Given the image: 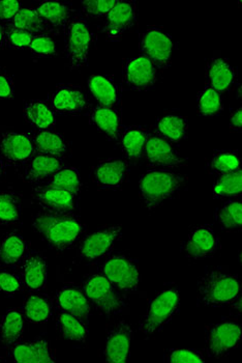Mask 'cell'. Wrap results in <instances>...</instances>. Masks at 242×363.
<instances>
[{
  "mask_svg": "<svg viewBox=\"0 0 242 363\" xmlns=\"http://www.w3.org/2000/svg\"><path fill=\"white\" fill-rule=\"evenodd\" d=\"M33 228L53 250L62 252L73 246L84 233V224L73 212L42 210L33 218Z\"/></svg>",
  "mask_w": 242,
  "mask_h": 363,
  "instance_id": "6da1fadb",
  "label": "cell"
},
{
  "mask_svg": "<svg viewBox=\"0 0 242 363\" xmlns=\"http://www.w3.org/2000/svg\"><path fill=\"white\" fill-rule=\"evenodd\" d=\"M242 284L237 275L224 268L206 271L198 279V304L209 308L231 306L241 297Z\"/></svg>",
  "mask_w": 242,
  "mask_h": 363,
  "instance_id": "7a4b0ae2",
  "label": "cell"
},
{
  "mask_svg": "<svg viewBox=\"0 0 242 363\" xmlns=\"http://www.w3.org/2000/svg\"><path fill=\"white\" fill-rule=\"evenodd\" d=\"M187 182V178L172 170H147L139 181V190L148 210H154L175 196Z\"/></svg>",
  "mask_w": 242,
  "mask_h": 363,
  "instance_id": "3957f363",
  "label": "cell"
},
{
  "mask_svg": "<svg viewBox=\"0 0 242 363\" xmlns=\"http://www.w3.org/2000/svg\"><path fill=\"white\" fill-rule=\"evenodd\" d=\"M180 308V292L178 288L165 289L156 294L148 304L146 313L140 322L141 335L150 336L160 333L178 313Z\"/></svg>",
  "mask_w": 242,
  "mask_h": 363,
  "instance_id": "277c9868",
  "label": "cell"
},
{
  "mask_svg": "<svg viewBox=\"0 0 242 363\" xmlns=\"http://www.w3.org/2000/svg\"><path fill=\"white\" fill-rule=\"evenodd\" d=\"M83 292L91 304L108 317L125 308V301L115 286L103 274H91L82 282Z\"/></svg>",
  "mask_w": 242,
  "mask_h": 363,
  "instance_id": "5b68a950",
  "label": "cell"
},
{
  "mask_svg": "<svg viewBox=\"0 0 242 363\" xmlns=\"http://www.w3.org/2000/svg\"><path fill=\"white\" fill-rule=\"evenodd\" d=\"M64 29V56L69 68L73 71L84 68L91 44V33L87 20L83 16H75Z\"/></svg>",
  "mask_w": 242,
  "mask_h": 363,
  "instance_id": "8992f818",
  "label": "cell"
},
{
  "mask_svg": "<svg viewBox=\"0 0 242 363\" xmlns=\"http://www.w3.org/2000/svg\"><path fill=\"white\" fill-rule=\"evenodd\" d=\"M242 340L241 323L224 320L206 327L205 352L209 357H226L239 346Z\"/></svg>",
  "mask_w": 242,
  "mask_h": 363,
  "instance_id": "52a82bcc",
  "label": "cell"
},
{
  "mask_svg": "<svg viewBox=\"0 0 242 363\" xmlns=\"http://www.w3.org/2000/svg\"><path fill=\"white\" fill-rule=\"evenodd\" d=\"M100 272L116 288L125 292H134L140 284L138 264L122 253L109 255L103 263Z\"/></svg>",
  "mask_w": 242,
  "mask_h": 363,
  "instance_id": "ba28073f",
  "label": "cell"
},
{
  "mask_svg": "<svg viewBox=\"0 0 242 363\" xmlns=\"http://www.w3.org/2000/svg\"><path fill=\"white\" fill-rule=\"evenodd\" d=\"M174 41L169 33L158 26H148L141 40V55L146 56L160 70H167L172 62Z\"/></svg>",
  "mask_w": 242,
  "mask_h": 363,
  "instance_id": "9c48e42d",
  "label": "cell"
},
{
  "mask_svg": "<svg viewBox=\"0 0 242 363\" xmlns=\"http://www.w3.org/2000/svg\"><path fill=\"white\" fill-rule=\"evenodd\" d=\"M219 247V237L207 225L192 228L180 246L181 255L192 261H201L212 257Z\"/></svg>",
  "mask_w": 242,
  "mask_h": 363,
  "instance_id": "30bf717a",
  "label": "cell"
},
{
  "mask_svg": "<svg viewBox=\"0 0 242 363\" xmlns=\"http://www.w3.org/2000/svg\"><path fill=\"white\" fill-rule=\"evenodd\" d=\"M35 155L33 136L22 132H4L0 135V157L6 165L21 167Z\"/></svg>",
  "mask_w": 242,
  "mask_h": 363,
  "instance_id": "8fae6325",
  "label": "cell"
},
{
  "mask_svg": "<svg viewBox=\"0 0 242 363\" xmlns=\"http://www.w3.org/2000/svg\"><path fill=\"white\" fill-rule=\"evenodd\" d=\"M122 235L121 226H106L94 230L83 238L79 245V255L87 261H96L111 252L114 244Z\"/></svg>",
  "mask_w": 242,
  "mask_h": 363,
  "instance_id": "7c38bea8",
  "label": "cell"
},
{
  "mask_svg": "<svg viewBox=\"0 0 242 363\" xmlns=\"http://www.w3.org/2000/svg\"><path fill=\"white\" fill-rule=\"evenodd\" d=\"M158 69L146 56L140 55L127 60L123 67V84L134 91H148L156 84Z\"/></svg>",
  "mask_w": 242,
  "mask_h": 363,
  "instance_id": "4fadbf2b",
  "label": "cell"
},
{
  "mask_svg": "<svg viewBox=\"0 0 242 363\" xmlns=\"http://www.w3.org/2000/svg\"><path fill=\"white\" fill-rule=\"evenodd\" d=\"M143 157L146 159L148 165L161 169L181 167L187 161L174 149L171 143L158 134L148 135Z\"/></svg>",
  "mask_w": 242,
  "mask_h": 363,
  "instance_id": "5bb4252c",
  "label": "cell"
},
{
  "mask_svg": "<svg viewBox=\"0 0 242 363\" xmlns=\"http://www.w3.org/2000/svg\"><path fill=\"white\" fill-rule=\"evenodd\" d=\"M49 105L55 113L77 114L88 108L91 102L78 85L60 84L54 89Z\"/></svg>",
  "mask_w": 242,
  "mask_h": 363,
  "instance_id": "9a60e30c",
  "label": "cell"
},
{
  "mask_svg": "<svg viewBox=\"0 0 242 363\" xmlns=\"http://www.w3.org/2000/svg\"><path fill=\"white\" fill-rule=\"evenodd\" d=\"M129 174L125 159L109 158L100 161L93 168V180L98 189L117 190L122 187Z\"/></svg>",
  "mask_w": 242,
  "mask_h": 363,
  "instance_id": "2e32d148",
  "label": "cell"
},
{
  "mask_svg": "<svg viewBox=\"0 0 242 363\" xmlns=\"http://www.w3.org/2000/svg\"><path fill=\"white\" fill-rule=\"evenodd\" d=\"M133 340V329L129 323L118 322L107 336L104 356L106 362L111 363L127 362L131 354V342Z\"/></svg>",
  "mask_w": 242,
  "mask_h": 363,
  "instance_id": "e0dca14e",
  "label": "cell"
},
{
  "mask_svg": "<svg viewBox=\"0 0 242 363\" xmlns=\"http://www.w3.org/2000/svg\"><path fill=\"white\" fill-rule=\"evenodd\" d=\"M31 199L40 205L42 210L69 213L75 211L77 196L69 194L66 190L44 185L35 187L33 190Z\"/></svg>",
  "mask_w": 242,
  "mask_h": 363,
  "instance_id": "ac0fdd59",
  "label": "cell"
},
{
  "mask_svg": "<svg viewBox=\"0 0 242 363\" xmlns=\"http://www.w3.org/2000/svg\"><path fill=\"white\" fill-rule=\"evenodd\" d=\"M136 21V2L117 1L106 16L104 33L109 40H120Z\"/></svg>",
  "mask_w": 242,
  "mask_h": 363,
  "instance_id": "d6986e66",
  "label": "cell"
},
{
  "mask_svg": "<svg viewBox=\"0 0 242 363\" xmlns=\"http://www.w3.org/2000/svg\"><path fill=\"white\" fill-rule=\"evenodd\" d=\"M236 78V71L223 56H214L208 60L205 69L206 85L224 95L230 91Z\"/></svg>",
  "mask_w": 242,
  "mask_h": 363,
  "instance_id": "ffe728a7",
  "label": "cell"
},
{
  "mask_svg": "<svg viewBox=\"0 0 242 363\" xmlns=\"http://www.w3.org/2000/svg\"><path fill=\"white\" fill-rule=\"evenodd\" d=\"M56 306L62 313H69L87 322L91 315V302L82 289L77 286H66L56 294Z\"/></svg>",
  "mask_w": 242,
  "mask_h": 363,
  "instance_id": "44dd1931",
  "label": "cell"
},
{
  "mask_svg": "<svg viewBox=\"0 0 242 363\" xmlns=\"http://www.w3.org/2000/svg\"><path fill=\"white\" fill-rule=\"evenodd\" d=\"M12 357L21 363L55 362L50 344L42 337L13 345Z\"/></svg>",
  "mask_w": 242,
  "mask_h": 363,
  "instance_id": "7402d4cb",
  "label": "cell"
},
{
  "mask_svg": "<svg viewBox=\"0 0 242 363\" xmlns=\"http://www.w3.org/2000/svg\"><path fill=\"white\" fill-rule=\"evenodd\" d=\"M35 11L44 23L52 29L53 33H59L60 29L66 28L67 23L75 17V10L66 2L62 1L40 2Z\"/></svg>",
  "mask_w": 242,
  "mask_h": 363,
  "instance_id": "603a6c76",
  "label": "cell"
},
{
  "mask_svg": "<svg viewBox=\"0 0 242 363\" xmlns=\"http://www.w3.org/2000/svg\"><path fill=\"white\" fill-rule=\"evenodd\" d=\"M89 121L110 140H118L121 134L120 111L116 107L96 105L89 113Z\"/></svg>",
  "mask_w": 242,
  "mask_h": 363,
  "instance_id": "cb8c5ba5",
  "label": "cell"
},
{
  "mask_svg": "<svg viewBox=\"0 0 242 363\" xmlns=\"http://www.w3.org/2000/svg\"><path fill=\"white\" fill-rule=\"evenodd\" d=\"M87 87L91 97L100 106L116 107L120 104V89L109 76H91L87 80Z\"/></svg>",
  "mask_w": 242,
  "mask_h": 363,
  "instance_id": "d4e9b609",
  "label": "cell"
},
{
  "mask_svg": "<svg viewBox=\"0 0 242 363\" xmlns=\"http://www.w3.org/2000/svg\"><path fill=\"white\" fill-rule=\"evenodd\" d=\"M64 167L62 158L35 154L27 162L23 174L24 180L27 183H40V182L47 181L57 170Z\"/></svg>",
  "mask_w": 242,
  "mask_h": 363,
  "instance_id": "484cf974",
  "label": "cell"
},
{
  "mask_svg": "<svg viewBox=\"0 0 242 363\" xmlns=\"http://www.w3.org/2000/svg\"><path fill=\"white\" fill-rule=\"evenodd\" d=\"M23 118L38 131L52 130L56 124L55 112L49 103L38 99L27 101L24 104Z\"/></svg>",
  "mask_w": 242,
  "mask_h": 363,
  "instance_id": "4316f807",
  "label": "cell"
},
{
  "mask_svg": "<svg viewBox=\"0 0 242 363\" xmlns=\"http://www.w3.org/2000/svg\"><path fill=\"white\" fill-rule=\"evenodd\" d=\"M22 281L31 291L44 288L47 281V264L40 253H30L23 259L21 267Z\"/></svg>",
  "mask_w": 242,
  "mask_h": 363,
  "instance_id": "83f0119b",
  "label": "cell"
},
{
  "mask_svg": "<svg viewBox=\"0 0 242 363\" xmlns=\"http://www.w3.org/2000/svg\"><path fill=\"white\" fill-rule=\"evenodd\" d=\"M148 135L147 130L140 126L127 127L121 132V150L127 160L134 162L142 158Z\"/></svg>",
  "mask_w": 242,
  "mask_h": 363,
  "instance_id": "f1b7e54d",
  "label": "cell"
},
{
  "mask_svg": "<svg viewBox=\"0 0 242 363\" xmlns=\"http://www.w3.org/2000/svg\"><path fill=\"white\" fill-rule=\"evenodd\" d=\"M24 315L22 309H8L0 322V344L4 348L17 344L23 335Z\"/></svg>",
  "mask_w": 242,
  "mask_h": 363,
  "instance_id": "f546056e",
  "label": "cell"
},
{
  "mask_svg": "<svg viewBox=\"0 0 242 363\" xmlns=\"http://www.w3.org/2000/svg\"><path fill=\"white\" fill-rule=\"evenodd\" d=\"M24 318L35 324H44L52 317V302L46 294L31 293L24 301Z\"/></svg>",
  "mask_w": 242,
  "mask_h": 363,
  "instance_id": "4dcf8cb0",
  "label": "cell"
},
{
  "mask_svg": "<svg viewBox=\"0 0 242 363\" xmlns=\"http://www.w3.org/2000/svg\"><path fill=\"white\" fill-rule=\"evenodd\" d=\"M188 128L187 118L178 114H165L154 124L158 135L171 143H180L185 140Z\"/></svg>",
  "mask_w": 242,
  "mask_h": 363,
  "instance_id": "1f68e13d",
  "label": "cell"
},
{
  "mask_svg": "<svg viewBox=\"0 0 242 363\" xmlns=\"http://www.w3.org/2000/svg\"><path fill=\"white\" fill-rule=\"evenodd\" d=\"M33 147L35 154L62 158L67 152V141L57 132L52 130L38 131L33 135Z\"/></svg>",
  "mask_w": 242,
  "mask_h": 363,
  "instance_id": "d6a6232c",
  "label": "cell"
},
{
  "mask_svg": "<svg viewBox=\"0 0 242 363\" xmlns=\"http://www.w3.org/2000/svg\"><path fill=\"white\" fill-rule=\"evenodd\" d=\"M27 245L20 235L8 234L0 242V265L13 266L25 259Z\"/></svg>",
  "mask_w": 242,
  "mask_h": 363,
  "instance_id": "836d02e7",
  "label": "cell"
},
{
  "mask_svg": "<svg viewBox=\"0 0 242 363\" xmlns=\"http://www.w3.org/2000/svg\"><path fill=\"white\" fill-rule=\"evenodd\" d=\"M45 185L57 188V189L66 190L75 196H79L81 189H82L79 170L71 167L60 168L46 181Z\"/></svg>",
  "mask_w": 242,
  "mask_h": 363,
  "instance_id": "e575fe53",
  "label": "cell"
},
{
  "mask_svg": "<svg viewBox=\"0 0 242 363\" xmlns=\"http://www.w3.org/2000/svg\"><path fill=\"white\" fill-rule=\"evenodd\" d=\"M56 322H57L58 330L64 340L83 342L88 335V330L84 321L75 315L60 311Z\"/></svg>",
  "mask_w": 242,
  "mask_h": 363,
  "instance_id": "d590c367",
  "label": "cell"
},
{
  "mask_svg": "<svg viewBox=\"0 0 242 363\" xmlns=\"http://www.w3.org/2000/svg\"><path fill=\"white\" fill-rule=\"evenodd\" d=\"M11 26L13 28L28 31L33 35H49L53 33L52 29L48 28L38 15L35 8L21 9L17 15L13 17Z\"/></svg>",
  "mask_w": 242,
  "mask_h": 363,
  "instance_id": "8d00e7d4",
  "label": "cell"
},
{
  "mask_svg": "<svg viewBox=\"0 0 242 363\" xmlns=\"http://www.w3.org/2000/svg\"><path fill=\"white\" fill-rule=\"evenodd\" d=\"M21 213V196L13 191H0V225L19 223Z\"/></svg>",
  "mask_w": 242,
  "mask_h": 363,
  "instance_id": "74e56055",
  "label": "cell"
},
{
  "mask_svg": "<svg viewBox=\"0 0 242 363\" xmlns=\"http://www.w3.org/2000/svg\"><path fill=\"white\" fill-rule=\"evenodd\" d=\"M217 223L223 230H239L242 226V203L241 199H230L217 210Z\"/></svg>",
  "mask_w": 242,
  "mask_h": 363,
  "instance_id": "f35d334b",
  "label": "cell"
},
{
  "mask_svg": "<svg viewBox=\"0 0 242 363\" xmlns=\"http://www.w3.org/2000/svg\"><path fill=\"white\" fill-rule=\"evenodd\" d=\"M242 194V170L219 174L214 184V196L217 199L239 197Z\"/></svg>",
  "mask_w": 242,
  "mask_h": 363,
  "instance_id": "ab89813d",
  "label": "cell"
},
{
  "mask_svg": "<svg viewBox=\"0 0 242 363\" xmlns=\"http://www.w3.org/2000/svg\"><path fill=\"white\" fill-rule=\"evenodd\" d=\"M198 113L204 118H214L224 111L223 98L215 89L206 85L197 98Z\"/></svg>",
  "mask_w": 242,
  "mask_h": 363,
  "instance_id": "60d3db41",
  "label": "cell"
},
{
  "mask_svg": "<svg viewBox=\"0 0 242 363\" xmlns=\"http://www.w3.org/2000/svg\"><path fill=\"white\" fill-rule=\"evenodd\" d=\"M210 170L217 174H229L241 169V158L235 151H215L209 161Z\"/></svg>",
  "mask_w": 242,
  "mask_h": 363,
  "instance_id": "b9f144b4",
  "label": "cell"
},
{
  "mask_svg": "<svg viewBox=\"0 0 242 363\" xmlns=\"http://www.w3.org/2000/svg\"><path fill=\"white\" fill-rule=\"evenodd\" d=\"M35 35L22 29L13 28L10 23L6 24L4 48L23 50L28 48Z\"/></svg>",
  "mask_w": 242,
  "mask_h": 363,
  "instance_id": "7bdbcfd3",
  "label": "cell"
},
{
  "mask_svg": "<svg viewBox=\"0 0 242 363\" xmlns=\"http://www.w3.org/2000/svg\"><path fill=\"white\" fill-rule=\"evenodd\" d=\"M166 363H203L205 362L203 353L194 349H169L163 354Z\"/></svg>",
  "mask_w": 242,
  "mask_h": 363,
  "instance_id": "ee69618b",
  "label": "cell"
},
{
  "mask_svg": "<svg viewBox=\"0 0 242 363\" xmlns=\"http://www.w3.org/2000/svg\"><path fill=\"white\" fill-rule=\"evenodd\" d=\"M28 49L37 57L48 58L56 55L55 42L50 35H35Z\"/></svg>",
  "mask_w": 242,
  "mask_h": 363,
  "instance_id": "f6af8a7d",
  "label": "cell"
},
{
  "mask_svg": "<svg viewBox=\"0 0 242 363\" xmlns=\"http://www.w3.org/2000/svg\"><path fill=\"white\" fill-rule=\"evenodd\" d=\"M116 0L108 1V0H100V1H81L82 6V12L85 16L93 18L106 17L110 11L115 6Z\"/></svg>",
  "mask_w": 242,
  "mask_h": 363,
  "instance_id": "bcb514c9",
  "label": "cell"
},
{
  "mask_svg": "<svg viewBox=\"0 0 242 363\" xmlns=\"http://www.w3.org/2000/svg\"><path fill=\"white\" fill-rule=\"evenodd\" d=\"M23 281L13 273L0 271V291L6 295H16L23 290Z\"/></svg>",
  "mask_w": 242,
  "mask_h": 363,
  "instance_id": "7dc6e473",
  "label": "cell"
},
{
  "mask_svg": "<svg viewBox=\"0 0 242 363\" xmlns=\"http://www.w3.org/2000/svg\"><path fill=\"white\" fill-rule=\"evenodd\" d=\"M21 1L18 0H0V23L8 24L21 10Z\"/></svg>",
  "mask_w": 242,
  "mask_h": 363,
  "instance_id": "c3c4849f",
  "label": "cell"
},
{
  "mask_svg": "<svg viewBox=\"0 0 242 363\" xmlns=\"http://www.w3.org/2000/svg\"><path fill=\"white\" fill-rule=\"evenodd\" d=\"M15 98V85L13 78L6 69L0 67V100H13Z\"/></svg>",
  "mask_w": 242,
  "mask_h": 363,
  "instance_id": "681fc988",
  "label": "cell"
},
{
  "mask_svg": "<svg viewBox=\"0 0 242 363\" xmlns=\"http://www.w3.org/2000/svg\"><path fill=\"white\" fill-rule=\"evenodd\" d=\"M230 129L235 132H241L242 129V108L235 109L230 116Z\"/></svg>",
  "mask_w": 242,
  "mask_h": 363,
  "instance_id": "f907efd6",
  "label": "cell"
},
{
  "mask_svg": "<svg viewBox=\"0 0 242 363\" xmlns=\"http://www.w3.org/2000/svg\"><path fill=\"white\" fill-rule=\"evenodd\" d=\"M4 35H6V24L0 23V50L4 48Z\"/></svg>",
  "mask_w": 242,
  "mask_h": 363,
  "instance_id": "816d5d0a",
  "label": "cell"
},
{
  "mask_svg": "<svg viewBox=\"0 0 242 363\" xmlns=\"http://www.w3.org/2000/svg\"><path fill=\"white\" fill-rule=\"evenodd\" d=\"M6 163H4V161L2 160L1 157H0V177H1L2 174H4V169H6Z\"/></svg>",
  "mask_w": 242,
  "mask_h": 363,
  "instance_id": "f5cc1de1",
  "label": "cell"
},
{
  "mask_svg": "<svg viewBox=\"0 0 242 363\" xmlns=\"http://www.w3.org/2000/svg\"><path fill=\"white\" fill-rule=\"evenodd\" d=\"M236 98L238 99V100H241V85L238 84V86H237L236 89Z\"/></svg>",
  "mask_w": 242,
  "mask_h": 363,
  "instance_id": "db71d44e",
  "label": "cell"
}]
</instances>
